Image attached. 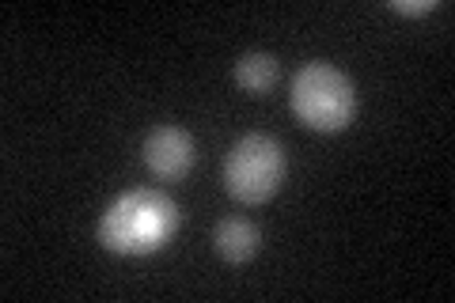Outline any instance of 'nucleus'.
Here are the masks:
<instances>
[{
	"label": "nucleus",
	"mask_w": 455,
	"mask_h": 303,
	"mask_svg": "<svg viewBox=\"0 0 455 303\" xmlns=\"http://www.w3.org/2000/svg\"><path fill=\"white\" fill-rule=\"evenodd\" d=\"M179 227V205L160 190H125L99 216V243L110 254L145 258L167 247Z\"/></svg>",
	"instance_id": "nucleus-1"
},
{
	"label": "nucleus",
	"mask_w": 455,
	"mask_h": 303,
	"mask_svg": "<svg viewBox=\"0 0 455 303\" xmlns=\"http://www.w3.org/2000/svg\"><path fill=\"white\" fill-rule=\"evenodd\" d=\"M289 103L296 122L315 133H341L357 118V88L331 61H307L304 68H296Z\"/></svg>",
	"instance_id": "nucleus-2"
},
{
	"label": "nucleus",
	"mask_w": 455,
	"mask_h": 303,
	"mask_svg": "<svg viewBox=\"0 0 455 303\" xmlns=\"http://www.w3.org/2000/svg\"><path fill=\"white\" fill-rule=\"evenodd\" d=\"M284 148L266 133L239 137L224 155V190L239 205H266L281 190L284 179Z\"/></svg>",
	"instance_id": "nucleus-3"
},
{
	"label": "nucleus",
	"mask_w": 455,
	"mask_h": 303,
	"mask_svg": "<svg viewBox=\"0 0 455 303\" xmlns=\"http://www.w3.org/2000/svg\"><path fill=\"white\" fill-rule=\"evenodd\" d=\"M140 160L160 182H182L194 171L197 144L187 129L179 125H156L148 129L145 144H140Z\"/></svg>",
	"instance_id": "nucleus-4"
},
{
	"label": "nucleus",
	"mask_w": 455,
	"mask_h": 303,
	"mask_svg": "<svg viewBox=\"0 0 455 303\" xmlns=\"http://www.w3.org/2000/svg\"><path fill=\"white\" fill-rule=\"evenodd\" d=\"M212 247H217V254L228 266H247L262 251V232L247 216H228V220L217 224V232H212Z\"/></svg>",
	"instance_id": "nucleus-5"
},
{
	"label": "nucleus",
	"mask_w": 455,
	"mask_h": 303,
	"mask_svg": "<svg viewBox=\"0 0 455 303\" xmlns=\"http://www.w3.org/2000/svg\"><path fill=\"white\" fill-rule=\"evenodd\" d=\"M281 80V65L274 53L266 50H251L235 61V84L243 88L247 95H269L274 92V84Z\"/></svg>",
	"instance_id": "nucleus-6"
},
{
	"label": "nucleus",
	"mask_w": 455,
	"mask_h": 303,
	"mask_svg": "<svg viewBox=\"0 0 455 303\" xmlns=\"http://www.w3.org/2000/svg\"><path fill=\"white\" fill-rule=\"evenodd\" d=\"M436 8V0H391V12L398 16H429Z\"/></svg>",
	"instance_id": "nucleus-7"
}]
</instances>
